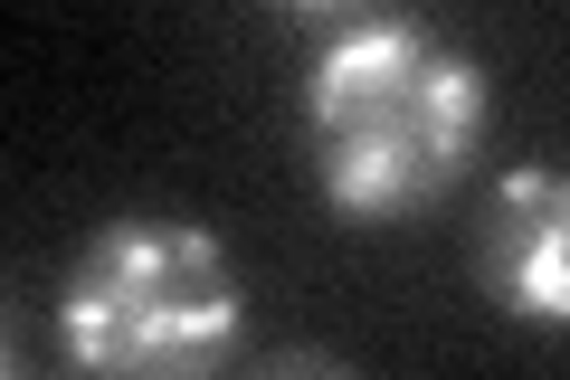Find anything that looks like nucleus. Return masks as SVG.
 <instances>
[{"label":"nucleus","instance_id":"1","mask_svg":"<svg viewBox=\"0 0 570 380\" xmlns=\"http://www.w3.org/2000/svg\"><path fill=\"white\" fill-rule=\"evenodd\" d=\"M494 86L475 48L400 10H352L305 67V153L343 220H419L475 172Z\"/></svg>","mask_w":570,"mask_h":380},{"label":"nucleus","instance_id":"2","mask_svg":"<svg viewBox=\"0 0 570 380\" xmlns=\"http://www.w3.org/2000/svg\"><path fill=\"white\" fill-rule=\"evenodd\" d=\"M247 333V285L200 220L124 210L58 285V342L86 380H219Z\"/></svg>","mask_w":570,"mask_h":380},{"label":"nucleus","instance_id":"3","mask_svg":"<svg viewBox=\"0 0 570 380\" xmlns=\"http://www.w3.org/2000/svg\"><path fill=\"white\" fill-rule=\"evenodd\" d=\"M475 285L513 323H570V181L551 162H513L475 210Z\"/></svg>","mask_w":570,"mask_h":380},{"label":"nucleus","instance_id":"4","mask_svg":"<svg viewBox=\"0 0 570 380\" xmlns=\"http://www.w3.org/2000/svg\"><path fill=\"white\" fill-rule=\"evenodd\" d=\"M247 380H362V371H352L343 352H314V342H295V352H266Z\"/></svg>","mask_w":570,"mask_h":380},{"label":"nucleus","instance_id":"5","mask_svg":"<svg viewBox=\"0 0 570 380\" xmlns=\"http://www.w3.org/2000/svg\"><path fill=\"white\" fill-rule=\"evenodd\" d=\"M0 380H20V371H10V342H0Z\"/></svg>","mask_w":570,"mask_h":380}]
</instances>
